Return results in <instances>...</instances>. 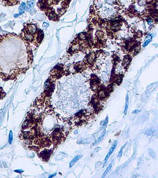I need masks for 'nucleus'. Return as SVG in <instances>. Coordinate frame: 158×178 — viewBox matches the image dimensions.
<instances>
[{
  "label": "nucleus",
  "mask_w": 158,
  "mask_h": 178,
  "mask_svg": "<svg viewBox=\"0 0 158 178\" xmlns=\"http://www.w3.org/2000/svg\"><path fill=\"white\" fill-rule=\"evenodd\" d=\"M19 14H14V17H15V18H16V17H19Z\"/></svg>",
  "instance_id": "nucleus-21"
},
{
  "label": "nucleus",
  "mask_w": 158,
  "mask_h": 178,
  "mask_svg": "<svg viewBox=\"0 0 158 178\" xmlns=\"http://www.w3.org/2000/svg\"><path fill=\"white\" fill-rule=\"evenodd\" d=\"M138 112H139V111H133L132 112V113L133 114H134V113H138Z\"/></svg>",
  "instance_id": "nucleus-23"
},
{
  "label": "nucleus",
  "mask_w": 158,
  "mask_h": 178,
  "mask_svg": "<svg viewBox=\"0 0 158 178\" xmlns=\"http://www.w3.org/2000/svg\"><path fill=\"white\" fill-rule=\"evenodd\" d=\"M131 60V58L130 56H126L124 58L123 61V66L124 67H126L128 66L129 63H130V61Z\"/></svg>",
  "instance_id": "nucleus-8"
},
{
  "label": "nucleus",
  "mask_w": 158,
  "mask_h": 178,
  "mask_svg": "<svg viewBox=\"0 0 158 178\" xmlns=\"http://www.w3.org/2000/svg\"><path fill=\"white\" fill-rule=\"evenodd\" d=\"M82 157V155H79L76 156V157H74L73 159L72 160V161H71L70 163V167H72V166H73L74 164H75L76 162H77L79 160H80L81 159V157Z\"/></svg>",
  "instance_id": "nucleus-9"
},
{
  "label": "nucleus",
  "mask_w": 158,
  "mask_h": 178,
  "mask_svg": "<svg viewBox=\"0 0 158 178\" xmlns=\"http://www.w3.org/2000/svg\"><path fill=\"white\" fill-rule=\"evenodd\" d=\"M24 38L26 40L28 41H32L34 39V36L33 34L30 33L28 32V31L24 32Z\"/></svg>",
  "instance_id": "nucleus-5"
},
{
  "label": "nucleus",
  "mask_w": 158,
  "mask_h": 178,
  "mask_svg": "<svg viewBox=\"0 0 158 178\" xmlns=\"http://www.w3.org/2000/svg\"><path fill=\"white\" fill-rule=\"evenodd\" d=\"M9 138H10V143H11L12 142V139H13V136H12V131H11V132H10V136H9Z\"/></svg>",
  "instance_id": "nucleus-16"
},
{
  "label": "nucleus",
  "mask_w": 158,
  "mask_h": 178,
  "mask_svg": "<svg viewBox=\"0 0 158 178\" xmlns=\"http://www.w3.org/2000/svg\"><path fill=\"white\" fill-rule=\"evenodd\" d=\"M126 144H127V143L125 144L124 145V146H122L121 149V150H120L119 152H118V158H120L121 157V156H122V153H123V148H124V147L126 146Z\"/></svg>",
  "instance_id": "nucleus-15"
},
{
  "label": "nucleus",
  "mask_w": 158,
  "mask_h": 178,
  "mask_svg": "<svg viewBox=\"0 0 158 178\" xmlns=\"http://www.w3.org/2000/svg\"><path fill=\"white\" fill-rule=\"evenodd\" d=\"M2 31V28L1 27H0V31Z\"/></svg>",
  "instance_id": "nucleus-24"
},
{
  "label": "nucleus",
  "mask_w": 158,
  "mask_h": 178,
  "mask_svg": "<svg viewBox=\"0 0 158 178\" xmlns=\"http://www.w3.org/2000/svg\"><path fill=\"white\" fill-rule=\"evenodd\" d=\"M36 10L33 9V10H32L31 11H30V14H31L32 15H33L34 14H36Z\"/></svg>",
  "instance_id": "nucleus-18"
},
{
  "label": "nucleus",
  "mask_w": 158,
  "mask_h": 178,
  "mask_svg": "<svg viewBox=\"0 0 158 178\" xmlns=\"http://www.w3.org/2000/svg\"><path fill=\"white\" fill-rule=\"evenodd\" d=\"M95 59V54L94 52H91L87 58V60L89 63H93Z\"/></svg>",
  "instance_id": "nucleus-6"
},
{
  "label": "nucleus",
  "mask_w": 158,
  "mask_h": 178,
  "mask_svg": "<svg viewBox=\"0 0 158 178\" xmlns=\"http://www.w3.org/2000/svg\"><path fill=\"white\" fill-rule=\"evenodd\" d=\"M35 3H36V2H35V1H33H33H31L28 2L26 7V11H30L34 7V6L35 5Z\"/></svg>",
  "instance_id": "nucleus-7"
},
{
  "label": "nucleus",
  "mask_w": 158,
  "mask_h": 178,
  "mask_svg": "<svg viewBox=\"0 0 158 178\" xmlns=\"http://www.w3.org/2000/svg\"><path fill=\"white\" fill-rule=\"evenodd\" d=\"M151 41V39H150V40H148L144 42V43L143 47H146V46L147 45H148V44H149V43H150Z\"/></svg>",
  "instance_id": "nucleus-17"
},
{
  "label": "nucleus",
  "mask_w": 158,
  "mask_h": 178,
  "mask_svg": "<svg viewBox=\"0 0 158 178\" xmlns=\"http://www.w3.org/2000/svg\"><path fill=\"white\" fill-rule=\"evenodd\" d=\"M36 19H38L39 21H43L45 19V17L42 14H38L36 16Z\"/></svg>",
  "instance_id": "nucleus-13"
},
{
  "label": "nucleus",
  "mask_w": 158,
  "mask_h": 178,
  "mask_svg": "<svg viewBox=\"0 0 158 178\" xmlns=\"http://www.w3.org/2000/svg\"><path fill=\"white\" fill-rule=\"evenodd\" d=\"M103 32L102 31H98L97 32H96V36L97 37L99 38H101L103 36Z\"/></svg>",
  "instance_id": "nucleus-14"
},
{
  "label": "nucleus",
  "mask_w": 158,
  "mask_h": 178,
  "mask_svg": "<svg viewBox=\"0 0 158 178\" xmlns=\"http://www.w3.org/2000/svg\"><path fill=\"white\" fill-rule=\"evenodd\" d=\"M1 15H1V18H2V17H3L4 16H5V14H3V13H2Z\"/></svg>",
  "instance_id": "nucleus-22"
},
{
  "label": "nucleus",
  "mask_w": 158,
  "mask_h": 178,
  "mask_svg": "<svg viewBox=\"0 0 158 178\" xmlns=\"http://www.w3.org/2000/svg\"><path fill=\"white\" fill-rule=\"evenodd\" d=\"M117 141H115L114 142V143L113 144L112 146V147L110 148V150H109V151L108 153H107V155L106 157H105L104 160L103 166H105V164L107 163V160H108L109 157H110L111 155L112 154V153H113V152L114 151V150H115V148H116V146H117Z\"/></svg>",
  "instance_id": "nucleus-1"
},
{
  "label": "nucleus",
  "mask_w": 158,
  "mask_h": 178,
  "mask_svg": "<svg viewBox=\"0 0 158 178\" xmlns=\"http://www.w3.org/2000/svg\"><path fill=\"white\" fill-rule=\"evenodd\" d=\"M52 153L51 150H44L42 152H41V153L40 154V156L41 157H42L43 160H47L50 157Z\"/></svg>",
  "instance_id": "nucleus-3"
},
{
  "label": "nucleus",
  "mask_w": 158,
  "mask_h": 178,
  "mask_svg": "<svg viewBox=\"0 0 158 178\" xmlns=\"http://www.w3.org/2000/svg\"><path fill=\"white\" fill-rule=\"evenodd\" d=\"M0 2L6 6H12L19 4L20 0H0Z\"/></svg>",
  "instance_id": "nucleus-2"
},
{
  "label": "nucleus",
  "mask_w": 158,
  "mask_h": 178,
  "mask_svg": "<svg viewBox=\"0 0 158 178\" xmlns=\"http://www.w3.org/2000/svg\"><path fill=\"white\" fill-rule=\"evenodd\" d=\"M48 26H49V24L47 23H44L43 24V27H44V28H47V27Z\"/></svg>",
  "instance_id": "nucleus-19"
},
{
  "label": "nucleus",
  "mask_w": 158,
  "mask_h": 178,
  "mask_svg": "<svg viewBox=\"0 0 158 178\" xmlns=\"http://www.w3.org/2000/svg\"><path fill=\"white\" fill-rule=\"evenodd\" d=\"M111 168H112V164H110L109 165V166L108 167H107V170L104 171V173L102 175V178H104L105 176H106L107 173H108V172L110 171V170H111Z\"/></svg>",
  "instance_id": "nucleus-12"
},
{
  "label": "nucleus",
  "mask_w": 158,
  "mask_h": 178,
  "mask_svg": "<svg viewBox=\"0 0 158 178\" xmlns=\"http://www.w3.org/2000/svg\"><path fill=\"white\" fill-rule=\"evenodd\" d=\"M25 8V3H22L20 6L19 8V13L20 14H22L24 13V10Z\"/></svg>",
  "instance_id": "nucleus-10"
},
{
  "label": "nucleus",
  "mask_w": 158,
  "mask_h": 178,
  "mask_svg": "<svg viewBox=\"0 0 158 178\" xmlns=\"http://www.w3.org/2000/svg\"><path fill=\"white\" fill-rule=\"evenodd\" d=\"M26 28H27V31L28 32L30 33L31 34H34L36 32V30H37V28L36 27V25H34V24H28L27 25V27H26Z\"/></svg>",
  "instance_id": "nucleus-4"
},
{
  "label": "nucleus",
  "mask_w": 158,
  "mask_h": 178,
  "mask_svg": "<svg viewBox=\"0 0 158 178\" xmlns=\"http://www.w3.org/2000/svg\"><path fill=\"white\" fill-rule=\"evenodd\" d=\"M152 22H153L152 20H151V19H149V20H148V23L149 24V25H150V24H151V23H152Z\"/></svg>",
  "instance_id": "nucleus-20"
},
{
  "label": "nucleus",
  "mask_w": 158,
  "mask_h": 178,
  "mask_svg": "<svg viewBox=\"0 0 158 178\" xmlns=\"http://www.w3.org/2000/svg\"><path fill=\"white\" fill-rule=\"evenodd\" d=\"M128 105H129V97H128V95H127L126 96V105H125V109H124V115H126L127 111H128Z\"/></svg>",
  "instance_id": "nucleus-11"
}]
</instances>
